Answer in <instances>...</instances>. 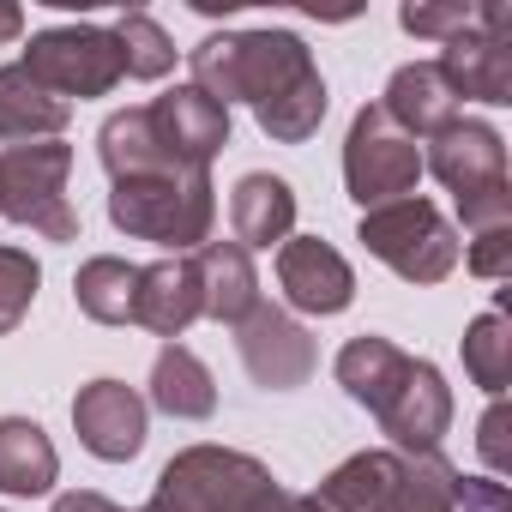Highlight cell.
<instances>
[{
	"label": "cell",
	"mask_w": 512,
	"mask_h": 512,
	"mask_svg": "<svg viewBox=\"0 0 512 512\" xmlns=\"http://www.w3.org/2000/svg\"><path fill=\"white\" fill-rule=\"evenodd\" d=\"M193 91H205L217 109L247 103L266 139L308 145L326 121V79L302 37L290 31H229L205 37L193 55Z\"/></svg>",
	"instance_id": "1"
},
{
	"label": "cell",
	"mask_w": 512,
	"mask_h": 512,
	"mask_svg": "<svg viewBox=\"0 0 512 512\" xmlns=\"http://www.w3.org/2000/svg\"><path fill=\"white\" fill-rule=\"evenodd\" d=\"M109 223L133 241H157L169 253H199L217 223V187L211 169H163L139 181H115Z\"/></svg>",
	"instance_id": "2"
},
{
	"label": "cell",
	"mask_w": 512,
	"mask_h": 512,
	"mask_svg": "<svg viewBox=\"0 0 512 512\" xmlns=\"http://www.w3.org/2000/svg\"><path fill=\"white\" fill-rule=\"evenodd\" d=\"M278 488V476L229 446H187L163 464L151 506L157 512H253Z\"/></svg>",
	"instance_id": "3"
},
{
	"label": "cell",
	"mask_w": 512,
	"mask_h": 512,
	"mask_svg": "<svg viewBox=\"0 0 512 512\" xmlns=\"http://www.w3.org/2000/svg\"><path fill=\"white\" fill-rule=\"evenodd\" d=\"M73 175V145L37 139V145H7L0 151V217L25 223L43 241H79V211L67 199Z\"/></svg>",
	"instance_id": "4"
},
{
	"label": "cell",
	"mask_w": 512,
	"mask_h": 512,
	"mask_svg": "<svg viewBox=\"0 0 512 512\" xmlns=\"http://www.w3.org/2000/svg\"><path fill=\"white\" fill-rule=\"evenodd\" d=\"M356 241L380 266H392L404 284H446L458 272V229L428 199H398V205L362 211Z\"/></svg>",
	"instance_id": "5"
},
{
	"label": "cell",
	"mask_w": 512,
	"mask_h": 512,
	"mask_svg": "<svg viewBox=\"0 0 512 512\" xmlns=\"http://www.w3.org/2000/svg\"><path fill=\"white\" fill-rule=\"evenodd\" d=\"M416 181H422V145L380 103H368L350 121V139H344V187H350V199L362 211H380V205L416 199Z\"/></svg>",
	"instance_id": "6"
},
{
	"label": "cell",
	"mask_w": 512,
	"mask_h": 512,
	"mask_svg": "<svg viewBox=\"0 0 512 512\" xmlns=\"http://www.w3.org/2000/svg\"><path fill=\"white\" fill-rule=\"evenodd\" d=\"M25 73L37 85H49L61 103H73V97H109L127 79L121 43L103 25H55V31H37L31 49H25Z\"/></svg>",
	"instance_id": "7"
},
{
	"label": "cell",
	"mask_w": 512,
	"mask_h": 512,
	"mask_svg": "<svg viewBox=\"0 0 512 512\" xmlns=\"http://www.w3.org/2000/svg\"><path fill=\"white\" fill-rule=\"evenodd\" d=\"M440 79L452 97L476 103H512V7L500 0H476V25L440 49Z\"/></svg>",
	"instance_id": "8"
},
{
	"label": "cell",
	"mask_w": 512,
	"mask_h": 512,
	"mask_svg": "<svg viewBox=\"0 0 512 512\" xmlns=\"http://www.w3.org/2000/svg\"><path fill=\"white\" fill-rule=\"evenodd\" d=\"M235 344H241V362H247L253 386H266V392H296V386H308L314 368H320V350H314L308 326L290 320V314L272 308V302H260V308L235 326Z\"/></svg>",
	"instance_id": "9"
},
{
	"label": "cell",
	"mask_w": 512,
	"mask_h": 512,
	"mask_svg": "<svg viewBox=\"0 0 512 512\" xmlns=\"http://www.w3.org/2000/svg\"><path fill=\"white\" fill-rule=\"evenodd\" d=\"M374 416H380V428L392 434V446H398L404 458H416V452H440V434L452 428V386L440 380L434 362L410 356L404 380L386 392V404H380Z\"/></svg>",
	"instance_id": "10"
},
{
	"label": "cell",
	"mask_w": 512,
	"mask_h": 512,
	"mask_svg": "<svg viewBox=\"0 0 512 512\" xmlns=\"http://www.w3.org/2000/svg\"><path fill=\"white\" fill-rule=\"evenodd\" d=\"M145 416L151 404L127 386V380H91L79 386L73 398V428H79V446L103 464H127L145 452Z\"/></svg>",
	"instance_id": "11"
},
{
	"label": "cell",
	"mask_w": 512,
	"mask_h": 512,
	"mask_svg": "<svg viewBox=\"0 0 512 512\" xmlns=\"http://www.w3.org/2000/svg\"><path fill=\"white\" fill-rule=\"evenodd\" d=\"M422 169L452 193V199H470V193H488V187H506V139L488 127V121H452L428 139L422 151Z\"/></svg>",
	"instance_id": "12"
},
{
	"label": "cell",
	"mask_w": 512,
	"mask_h": 512,
	"mask_svg": "<svg viewBox=\"0 0 512 512\" xmlns=\"http://www.w3.org/2000/svg\"><path fill=\"white\" fill-rule=\"evenodd\" d=\"M278 290H284L290 308L326 320V314H344V308L356 302V272H350V260H344L332 241H320V235H290V241L278 247Z\"/></svg>",
	"instance_id": "13"
},
{
	"label": "cell",
	"mask_w": 512,
	"mask_h": 512,
	"mask_svg": "<svg viewBox=\"0 0 512 512\" xmlns=\"http://www.w3.org/2000/svg\"><path fill=\"white\" fill-rule=\"evenodd\" d=\"M151 109V127H157V139H163V151L181 163V169H211V157L229 145V109H217L205 91H193V85H175V91H163L157 103H145Z\"/></svg>",
	"instance_id": "14"
},
{
	"label": "cell",
	"mask_w": 512,
	"mask_h": 512,
	"mask_svg": "<svg viewBox=\"0 0 512 512\" xmlns=\"http://www.w3.org/2000/svg\"><path fill=\"white\" fill-rule=\"evenodd\" d=\"M199 272V314L217 326H241L260 308V272H253V253L241 241H205L193 253Z\"/></svg>",
	"instance_id": "15"
},
{
	"label": "cell",
	"mask_w": 512,
	"mask_h": 512,
	"mask_svg": "<svg viewBox=\"0 0 512 512\" xmlns=\"http://www.w3.org/2000/svg\"><path fill=\"white\" fill-rule=\"evenodd\" d=\"M199 320V272L193 253H169L157 266H139V296H133V326L157 332V338H181Z\"/></svg>",
	"instance_id": "16"
},
{
	"label": "cell",
	"mask_w": 512,
	"mask_h": 512,
	"mask_svg": "<svg viewBox=\"0 0 512 512\" xmlns=\"http://www.w3.org/2000/svg\"><path fill=\"white\" fill-rule=\"evenodd\" d=\"M380 109L422 145V139H434L440 127H452L458 115H464V103L452 97V85L440 79V67L434 61H410V67H398L392 73V85H386V97H380Z\"/></svg>",
	"instance_id": "17"
},
{
	"label": "cell",
	"mask_w": 512,
	"mask_h": 512,
	"mask_svg": "<svg viewBox=\"0 0 512 512\" xmlns=\"http://www.w3.org/2000/svg\"><path fill=\"white\" fill-rule=\"evenodd\" d=\"M229 229L235 241L253 253V247H284L290 229H296V193L284 175H241L235 193H229Z\"/></svg>",
	"instance_id": "18"
},
{
	"label": "cell",
	"mask_w": 512,
	"mask_h": 512,
	"mask_svg": "<svg viewBox=\"0 0 512 512\" xmlns=\"http://www.w3.org/2000/svg\"><path fill=\"white\" fill-rule=\"evenodd\" d=\"M73 121V103H61L49 85H37L25 73V61L0 67V139L7 145H37V139H61Z\"/></svg>",
	"instance_id": "19"
},
{
	"label": "cell",
	"mask_w": 512,
	"mask_h": 512,
	"mask_svg": "<svg viewBox=\"0 0 512 512\" xmlns=\"http://www.w3.org/2000/svg\"><path fill=\"white\" fill-rule=\"evenodd\" d=\"M151 404L175 422H205L217 410V380L187 344H163L151 362Z\"/></svg>",
	"instance_id": "20"
},
{
	"label": "cell",
	"mask_w": 512,
	"mask_h": 512,
	"mask_svg": "<svg viewBox=\"0 0 512 512\" xmlns=\"http://www.w3.org/2000/svg\"><path fill=\"white\" fill-rule=\"evenodd\" d=\"M61 476L55 440L31 416H0V494H49Z\"/></svg>",
	"instance_id": "21"
},
{
	"label": "cell",
	"mask_w": 512,
	"mask_h": 512,
	"mask_svg": "<svg viewBox=\"0 0 512 512\" xmlns=\"http://www.w3.org/2000/svg\"><path fill=\"white\" fill-rule=\"evenodd\" d=\"M97 157H103L109 181H139V175L181 169V163L163 151V139H157V127H151V109H121V115H109L103 133H97Z\"/></svg>",
	"instance_id": "22"
},
{
	"label": "cell",
	"mask_w": 512,
	"mask_h": 512,
	"mask_svg": "<svg viewBox=\"0 0 512 512\" xmlns=\"http://www.w3.org/2000/svg\"><path fill=\"white\" fill-rule=\"evenodd\" d=\"M398 470H404V452H356L320 482L314 506L320 512H386Z\"/></svg>",
	"instance_id": "23"
},
{
	"label": "cell",
	"mask_w": 512,
	"mask_h": 512,
	"mask_svg": "<svg viewBox=\"0 0 512 512\" xmlns=\"http://www.w3.org/2000/svg\"><path fill=\"white\" fill-rule=\"evenodd\" d=\"M404 368H410V356H404L392 338H374V332H362V338H350V344L338 350V386H344L362 410H380L386 392L404 380Z\"/></svg>",
	"instance_id": "24"
},
{
	"label": "cell",
	"mask_w": 512,
	"mask_h": 512,
	"mask_svg": "<svg viewBox=\"0 0 512 512\" xmlns=\"http://www.w3.org/2000/svg\"><path fill=\"white\" fill-rule=\"evenodd\" d=\"M133 296H139V266L115 260V253L85 260L79 278H73V302L97 326H133Z\"/></svg>",
	"instance_id": "25"
},
{
	"label": "cell",
	"mask_w": 512,
	"mask_h": 512,
	"mask_svg": "<svg viewBox=\"0 0 512 512\" xmlns=\"http://www.w3.org/2000/svg\"><path fill=\"white\" fill-rule=\"evenodd\" d=\"M386 512H458V470L440 452H416L404 458Z\"/></svg>",
	"instance_id": "26"
},
{
	"label": "cell",
	"mask_w": 512,
	"mask_h": 512,
	"mask_svg": "<svg viewBox=\"0 0 512 512\" xmlns=\"http://www.w3.org/2000/svg\"><path fill=\"white\" fill-rule=\"evenodd\" d=\"M464 374L488 398L506 392V380H512V326H506V308H488L482 320H470V332H464Z\"/></svg>",
	"instance_id": "27"
},
{
	"label": "cell",
	"mask_w": 512,
	"mask_h": 512,
	"mask_svg": "<svg viewBox=\"0 0 512 512\" xmlns=\"http://www.w3.org/2000/svg\"><path fill=\"white\" fill-rule=\"evenodd\" d=\"M109 31H115V43H121L127 79H163V73L175 67V43H169V31H163L151 13H121Z\"/></svg>",
	"instance_id": "28"
},
{
	"label": "cell",
	"mask_w": 512,
	"mask_h": 512,
	"mask_svg": "<svg viewBox=\"0 0 512 512\" xmlns=\"http://www.w3.org/2000/svg\"><path fill=\"white\" fill-rule=\"evenodd\" d=\"M43 284V266L31 260V247H0V338L19 332V320L31 314Z\"/></svg>",
	"instance_id": "29"
},
{
	"label": "cell",
	"mask_w": 512,
	"mask_h": 512,
	"mask_svg": "<svg viewBox=\"0 0 512 512\" xmlns=\"http://www.w3.org/2000/svg\"><path fill=\"white\" fill-rule=\"evenodd\" d=\"M398 25H404L410 37L446 49L452 37H464V31L476 25V0H410V7L398 13Z\"/></svg>",
	"instance_id": "30"
},
{
	"label": "cell",
	"mask_w": 512,
	"mask_h": 512,
	"mask_svg": "<svg viewBox=\"0 0 512 512\" xmlns=\"http://www.w3.org/2000/svg\"><path fill=\"white\" fill-rule=\"evenodd\" d=\"M458 211H464V235L512 229V181H506V187H488V193H470V199H458Z\"/></svg>",
	"instance_id": "31"
},
{
	"label": "cell",
	"mask_w": 512,
	"mask_h": 512,
	"mask_svg": "<svg viewBox=\"0 0 512 512\" xmlns=\"http://www.w3.org/2000/svg\"><path fill=\"white\" fill-rule=\"evenodd\" d=\"M458 253H464V266H470L476 278H506V272H512V229L470 235V247H458Z\"/></svg>",
	"instance_id": "32"
},
{
	"label": "cell",
	"mask_w": 512,
	"mask_h": 512,
	"mask_svg": "<svg viewBox=\"0 0 512 512\" xmlns=\"http://www.w3.org/2000/svg\"><path fill=\"white\" fill-rule=\"evenodd\" d=\"M476 452H482V464L494 470V482L512 470V452H506V404H500V398L488 404V416H482V428H476Z\"/></svg>",
	"instance_id": "33"
},
{
	"label": "cell",
	"mask_w": 512,
	"mask_h": 512,
	"mask_svg": "<svg viewBox=\"0 0 512 512\" xmlns=\"http://www.w3.org/2000/svg\"><path fill=\"white\" fill-rule=\"evenodd\" d=\"M458 512H512V494L494 476H458Z\"/></svg>",
	"instance_id": "34"
},
{
	"label": "cell",
	"mask_w": 512,
	"mask_h": 512,
	"mask_svg": "<svg viewBox=\"0 0 512 512\" xmlns=\"http://www.w3.org/2000/svg\"><path fill=\"white\" fill-rule=\"evenodd\" d=\"M253 512H320L314 506V494H290V488H272L260 506H253Z\"/></svg>",
	"instance_id": "35"
},
{
	"label": "cell",
	"mask_w": 512,
	"mask_h": 512,
	"mask_svg": "<svg viewBox=\"0 0 512 512\" xmlns=\"http://www.w3.org/2000/svg\"><path fill=\"white\" fill-rule=\"evenodd\" d=\"M55 512H121L115 500H103V494H91V488H73V494H61L55 500Z\"/></svg>",
	"instance_id": "36"
},
{
	"label": "cell",
	"mask_w": 512,
	"mask_h": 512,
	"mask_svg": "<svg viewBox=\"0 0 512 512\" xmlns=\"http://www.w3.org/2000/svg\"><path fill=\"white\" fill-rule=\"evenodd\" d=\"M19 31H25V13L13 7V0H0V43H13Z\"/></svg>",
	"instance_id": "37"
}]
</instances>
